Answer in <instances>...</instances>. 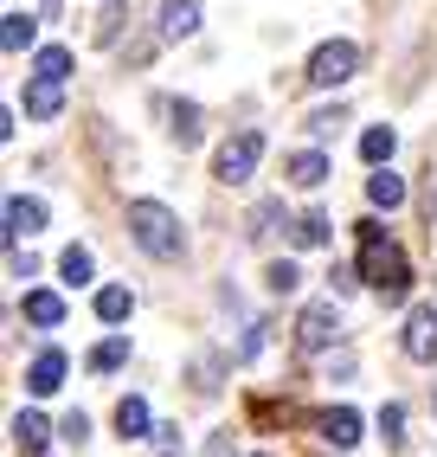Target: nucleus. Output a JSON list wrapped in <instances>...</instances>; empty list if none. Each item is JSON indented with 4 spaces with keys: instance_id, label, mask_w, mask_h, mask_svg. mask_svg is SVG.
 <instances>
[{
    "instance_id": "obj_1",
    "label": "nucleus",
    "mask_w": 437,
    "mask_h": 457,
    "mask_svg": "<svg viewBox=\"0 0 437 457\" xmlns=\"http://www.w3.org/2000/svg\"><path fill=\"white\" fill-rule=\"evenodd\" d=\"M360 278L380 290L386 303H399L405 290H412V264H405V252H399L373 220H360Z\"/></svg>"
},
{
    "instance_id": "obj_2",
    "label": "nucleus",
    "mask_w": 437,
    "mask_h": 457,
    "mask_svg": "<svg viewBox=\"0 0 437 457\" xmlns=\"http://www.w3.org/2000/svg\"><path fill=\"white\" fill-rule=\"evenodd\" d=\"M129 238H136L148 258H180V245H186L180 220H174L161 200H136V206H129Z\"/></svg>"
},
{
    "instance_id": "obj_3",
    "label": "nucleus",
    "mask_w": 437,
    "mask_h": 457,
    "mask_svg": "<svg viewBox=\"0 0 437 457\" xmlns=\"http://www.w3.org/2000/svg\"><path fill=\"white\" fill-rule=\"evenodd\" d=\"M258 162H264V136H258V129H238V136H226V142H218L212 174L226 180V187H244V180L258 174Z\"/></svg>"
},
{
    "instance_id": "obj_4",
    "label": "nucleus",
    "mask_w": 437,
    "mask_h": 457,
    "mask_svg": "<svg viewBox=\"0 0 437 457\" xmlns=\"http://www.w3.org/2000/svg\"><path fill=\"white\" fill-rule=\"evenodd\" d=\"M360 71V52L348 46V39H328V46H316V58H309V84H348Z\"/></svg>"
},
{
    "instance_id": "obj_5",
    "label": "nucleus",
    "mask_w": 437,
    "mask_h": 457,
    "mask_svg": "<svg viewBox=\"0 0 437 457\" xmlns=\"http://www.w3.org/2000/svg\"><path fill=\"white\" fill-rule=\"evenodd\" d=\"M334 335H341L334 303H309V310L296 316V348H302V354H322V348H334Z\"/></svg>"
},
{
    "instance_id": "obj_6",
    "label": "nucleus",
    "mask_w": 437,
    "mask_h": 457,
    "mask_svg": "<svg viewBox=\"0 0 437 457\" xmlns=\"http://www.w3.org/2000/svg\"><path fill=\"white\" fill-rule=\"evenodd\" d=\"M405 354L425 361V368L437 361V303H425V310L405 316Z\"/></svg>"
},
{
    "instance_id": "obj_7",
    "label": "nucleus",
    "mask_w": 437,
    "mask_h": 457,
    "mask_svg": "<svg viewBox=\"0 0 437 457\" xmlns=\"http://www.w3.org/2000/svg\"><path fill=\"white\" fill-rule=\"evenodd\" d=\"M39 226H45V206H39V200H26V194H13V200H7V245L33 238Z\"/></svg>"
},
{
    "instance_id": "obj_8",
    "label": "nucleus",
    "mask_w": 437,
    "mask_h": 457,
    "mask_svg": "<svg viewBox=\"0 0 437 457\" xmlns=\"http://www.w3.org/2000/svg\"><path fill=\"white\" fill-rule=\"evenodd\" d=\"M316 432H322L334 451H348V445H360V412H354V406H334V412L316 419Z\"/></svg>"
},
{
    "instance_id": "obj_9",
    "label": "nucleus",
    "mask_w": 437,
    "mask_h": 457,
    "mask_svg": "<svg viewBox=\"0 0 437 457\" xmlns=\"http://www.w3.org/2000/svg\"><path fill=\"white\" fill-rule=\"evenodd\" d=\"M65 78H33L26 84V116H39V123H52L58 110H65V90H58Z\"/></svg>"
},
{
    "instance_id": "obj_10",
    "label": "nucleus",
    "mask_w": 437,
    "mask_h": 457,
    "mask_svg": "<svg viewBox=\"0 0 437 457\" xmlns=\"http://www.w3.org/2000/svg\"><path fill=\"white\" fill-rule=\"evenodd\" d=\"M26 386H33L39 400H45V393H58V386H65V354H58V348H45V354L33 361V368H26Z\"/></svg>"
},
{
    "instance_id": "obj_11",
    "label": "nucleus",
    "mask_w": 437,
    "mask_h": 457,
    "mask_svg": "<svg viewBox=\"0 0 437 457\" xmlns=\"http://www.w3.org/2000/svg\"><path fill=\"white\" fill-rule=\"evenodd\" d=\"M186 33H200V7L194 0H168L161 7V39H186Z\"/></svg>"
},
{
    "instance_id": "obj_12",
    "label": "nucleus",
    "mask_w": 437,
    "mask_h": 457,
    "mask_svg": "<svg viewBox=\"0 0 437 457\" xmlns=\"http://www.w3.org/2000/svg\"><path fill=\"white\" fill-rule=\"evenodd\" d=\"M26 322L58 328V322H65V296H58V290H26Z\"/></svg>"
},
{
    "instance_id": "obj_13",
    "label": "nucleus",
    "mask_w": 437,
    "mask_h": 457,
    "mask_svg": "<svg viewBox=\"0 0 437 457\" xmlns=\"http://www.w3.org/2000/svg\"><path fill=\"white\" fill-rule=\"evenodd\" d=\"M168 136L180 148H194L200 142V104H168Z\"/></svg>"
},
{
    "instance_id": "obj_14",
    "label": "nucleus",
    "mask_w": 437,
    "mask_h": 457,
    "mask_svg": "<svg viewBox=\"0 0 437 457\" xmlns=\"http://www.w3.org/2000/svg\"><path fill=\"white\" fill-rule=\"evenodd\" d=\"M367 200H373V206H386V212H392V206H405V180H399L392 168L367 174Z\"/></svg>"
},
{
    "instance_id": "obj_15",
    "label": "nucleus",
    "mask_w": 437,
    "mask_h": 457,
    "mask_svg": "<svg viewBox=\"0 0 437 457\" xmlns=\"http://www.w3.org/2000/svg\"><path fill=\"white\" fill-rule=\"evenodd\" d=\"M116 432H122V438H148V432H154V425H148V400H136V393H129V400L116 406Z\"/></svg>"
},
{
    "instance_id": "obj_16",
    "label": "nucleus",
    "mask_w": 437,
    "mask_h": 457,
    "mask_svg": "<svg viewBox=\"0 0 437 457\" xmlns=\"http://www.w3.org/2000/svg\"><path fill=\"white\" fill-rule=\"evenodd\" d=\"M290 180H296V187H322V180H328V155H316V148L290 155Z\"/></svg>"
},
{
    "instance_id": "obj_17",
    "label": "nucleus",
    "mask_w": 437,
    "mask_h": 457,
    "mask_svg": "<svg viewBox=\"0 0 437 457\" xmlns=\"http://www.w3.org/2000/svg\"><path fill=\"white\" fill-rule=\"evenodd\" d=\"M13 445H20L26 457H39V451H45V419H39V412H13Z\"/></svg>"
},
{
    "instance_id": "obj_18",
    "label": "nucleus",
    "mask_w": 437,
    "mask_h": 457,
    "mask_svg": "<svg viewBox=\"0 0 437 457\" xmlns=\"http://www.w3.org/2000/svg\"><path fill=\"white\" fill-rule=\"evenodd\" d=\"M122 361H129V335H110V342L90 348V368H97V374H116Z\"/></svg>"
},
{
    "instance_id": "obj_19",
    "label": "nucleus",
    "mask_w": 437,
    "mask_h": 457,
    "mask_svg": "<svg viewBox=\"0 0 437 457\" xmlns=\"http://www.w3.org/2000/svg\"><path fill=\"white\" fill-rule=\"evenodd\" d=\"M33 33H39V20H26V13H7V20H0V46H7V52H26V46H33Z\"/></svg>"
},
{
    "instance_id": "obj_20",
    "label": "nucleus",
    "mask_w": 437,
    "mask_h": 457,
    "mask_svg": "<svg viewBox=\"0 0 437 457\" xmlns=\"http://www.w3.org/2000/svg\"><path fill=\"white\" fill-rule=\"evenodd\" d=\"M129 310H136V296L122 290V284H110V290H97V316L103 322H129Z\"/></svg>"
},
{
    "instance_id": "obj_21",
    "label": "nucleus",
    "mask_w": 437,
    "mask_h": 457,
    "mask_svg": "<svg viewBox=\"0 0 437 457\" xmlns=\"http://www.w3.org/2000/svg\"><path fill=\"white\" fill-rule=\"evenodd\" d=\"M392 148H399L392 129H367V136H360V155H367L373 168H386V162H392Z\"/></svg>"
},
{
    "instance_id": "obj_22",
    "label": "nucleus",
    "mask_w": 437,
    "mask_h": 457,
    "mask_svg": "<svg viewBox=\"0 0 437 457\" xmlns=\"http://www.w3.org/2000/svg\"><path fill=\"white\" fill-rule=\"evenodd\" d=\"M290 232H296V245H302V252H309V245H328V212H302Z\"/></svg>"
},
{
    "instance_id": "obj_23",
    "label": "nucleus",
    "mask_w": 437,
    "mask_h": 457,
    "mask_svg": "<svg viewBox=\"0 0 437 457\" xmlns=\"http://www.w3.org/2000/svg\"><path fill=\"white\" fill-rule=\"evenodd\" d=\"M33 71H39V78H71V52H65V46H45V52L33 58Z\"/></svg>"
},
{
    "instance_id": "obj_24",
    "label": "nucleus",
    "mask_w": 437,
    "mask_h": 457,
    "mask_svg": "<svg viewBox=\"0 0 437 457\" xmlns=\"http://www.w3.org/2000/svg\"><path fill=\"white\" fill-rule=\"evenodd\" d=\"M58 270H65V284H71V290H78V284H90V252H84V245H71L65 258H58Z\"/></svg>"
},
{
    "instance_id": "obj_25",
    "label": "nucleus",
    "mask_w": 437,
    "mask_h": 457,
    "mask_svg": "<svg viewBox=\"0 0 437 457\" xmlns=\"http://www.w3.org/2000/svg\"><path fill=\"white\" fill-rule=\"evenodd\" d=\"M264 284H270V290H276V296H290V290H296V284H302V270H296V264H290V258H284V264H270V270H264Z\"/></svg>"
},
{
    "instance_id": "obj_26",
    "label": "nucleus",
    "mask_w": 437,
    "mask_h": 457,
    "mask_svg": "<svg viewBox=\"0 0 437 457\" xmlns=\"http://www.w3.org/2000/svg\"><path fill=\"white\" fill-rule=\"evenodd\" d=\"M380 432L386 445H405V406H380Z\"/></svg>"
},
{
    "instance_id": "obj_27",
    "label": "nucleus",
    "mask_w": 437,
    "mask_h": 457,
    "mask_svg": "<svg viewBox=\"0 0 437 457\" xmlns=\"http://www.w3.org/2000/svg\"><path fill=\"white\" fill-rule=\"evenodd\" d=\"M341 123H348V110H316V116H309V129H316V136H334Z\"/></svg>"
},
{
    "instance_id": "obj_28",
    "label": "nucleus",
    "mask_w": 437,
    "mask_h": 457,
    "mask_svg": "<svg viewBox=\"0 0 437 457\" xmlns=\"http://www.w3.org/2000/svg\"><path fill=\"white\" fill-rule=\"evenodd\" d=\"M276 212H284V206H276V200H270V206H258V212H251V238H264V232H270V226H276Z\"/></svg>"
},
{
    "instance_id": "obj_29",
    "label": "nucleus",
    "mask_w": 437,
    "mask_h": 457,
    "mask_svg": "<svg viewBox=\"0 0 437 457\" xmlns=\"http://www.w3.org/2000/svg\"><path fill=\"white\" fill-rule=\"evenodd\" d=\"M58 432H65V438H71V445H84V438H90V419H84V412H71V419H65V425H58Z\"/></svg>"
},
{
    "instance_id": "obj_30",
    "label": "nucleus",
    "mask_w": 437,
    "mask_h": 457,
    "mask_svg": "<svg viewBox=\"0 0 437 457\" xmlns=\"http://www.w3.org/2000/svg\"><path fill=\"white\" fill-rule=\"evenodd\" d=\"M154 432H161V438H154V445H161V457H174V451H180V438H174L180 425H154Z\"/></svg>"
},
{
    "instance_id": "obj_31",
    "label": "nucleus",
    "mask_w": 437,
    "mask_h": 457,
    "mask_svg": "<svg viewBox=\"0 0 437 457\" xmlns=\"http://www.w3.org/2000/svg\"><path fill=\"white\" fill-rule=\"evenodd\" d=\"M425 212H431V220H437V174L425 180Z\"/></svg>"
}]
</instances>
